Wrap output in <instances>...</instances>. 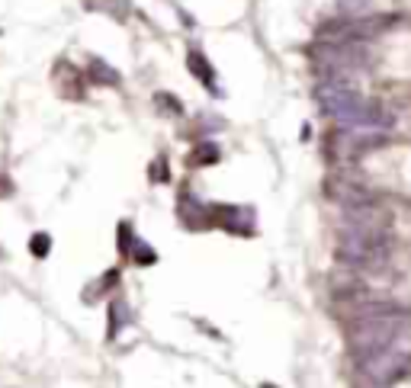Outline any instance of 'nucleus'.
Returning <instances> with one entry per match:
<instances>
[{
	"label": "nucleus",
	"instance_id": "obj_1",
	"mask_svg": "<svg viewBox=\"0 0 411 388\" xmlns=\"http://www.w3.org/2000/svg\"><path fill=\"white\" fill-rule=\"evenodd\" d=\"M408 328L411 314L405 308L392 302H360L350 312V324H347V347H350L353 363H366L402 337H408Z\"/></svg>",
	"mask_w": 411,
	"mask_h": 388
},
{
	"label": "nucleus",
	"instance_id": "obj_2",
	"mask_svg": "<svg viewBox=\"0 0 411 388\" xmlns=\"http://www.w3.org/2000/svg\"><path fill=\"white\" fill-rule=\"evenodd\" d=\"M392 257L389 228H341L337 238V260L353 270H386Z\"/></svg>",
	"mask_w": 411,
	"mask_h": 388
},
{
	"label": "nucleus",
	"instance_id": "obj_3",
	"mask_svg": "<svg viewBox=\"0 0 411 388\" xmlns=\"http://www.w3.org/2000/svg\"><path fill=\"white\" fill-rule=\"evenodd\" d=\"M363 375L366 385L363 388H389L392 382H398L402 375L411 372V347H408V337H402L398 343H392L389 350H382L379 356L366 359V363L357 366Z\"/></svg>",
	"mask_w": 411,
	"mask_h": 388
},
{
	"label": "nucleus",
	"instance_id": "obj_4",
	"mask_svg": "<svg viewBox=\"0 0 411 388\" xmlns=\"http://www.w3.org/2000/svg\"><path fill=\"white\" fill-rule=\"evenodd\" d=\"M218 157H222L218 145H212V141H202V145H196V148L190 151V164H196V167H209V164H216Z\"/></svg>",
	"mask_w": 411,
	"mask_h": 388
},
{
	"label": "nucleus",
	"instance_id": "obj_5",
	"mask_svg": "<svg viewBox=\"0 0 411 388\" xmlns=\"http://www.w3.org/2000/svg\"><path fill=\"white\" fill-rule=\"evenodd\" d=\"M90 74L97 83H103V87H113V83H119V74L116 71H109L103 61H90Z\"/></svg>",
	"mask_w": 411,
	"mask_h": 388
},
{
	"label": "nucleus",
	"instance_id": "obj_6",
	"mask_svg": "<svg viewBox=\"0 0 411 388\" xmlns=\"http://www.w3.org/2000/svg\"><path fill=\"white\" fill-rule=\"evenodd\" d=\"M190 71H196V74L202 77V83L212 87V71H209V65H206V58H202L200 51H190Z\"/></svg>",
	"mask_w": 411,
	"mask_h": 388
},
{
	"label": "nucleus",
	"instance_id": "obj_7",
	"mask_svg": "<svg viewBox=\"0 0 411 388\" xmlns=\"http://www.w3.org/2000/svg\"><path fill=\"white\" fill-rule=\"evenodd\" d=\"M49 248H51L49 234H33V241H29V250H33L35 257H45V254H49Z\"/></svg>",
	"mask_w": 411,
	"mask_h": 388
},
{
	"label": "nucleus",
	"instance_id": "obj_8",
	"mask_svg": "<svg viewBox=\"0 0 411 388\" xmlns=\"http://www.w3.org/2000/svg\"><path fill=\"white\" fill-rule=\"evenodd\" d=\"M135 260H138V266H152L154 260H158V254H154L148 244H138V248H135Z\"/></svg>",
	"mask_w": 411,
	"mask_h": 388
},
{
	"label": "nucleus",
	"instance_id": "obj_9",
	"mask_svg": "<svg viewBox=\"0 0 411 388\" xmlns=\"http://www.w3.org/2000/svg\"><path fill=\"white\" fill-rule=\"evenodd\" d=\"M264 388H270V385H264Z\"/></svg>",
	"mask_w": 411,
	"mask_h": 388
}]
</instances>
